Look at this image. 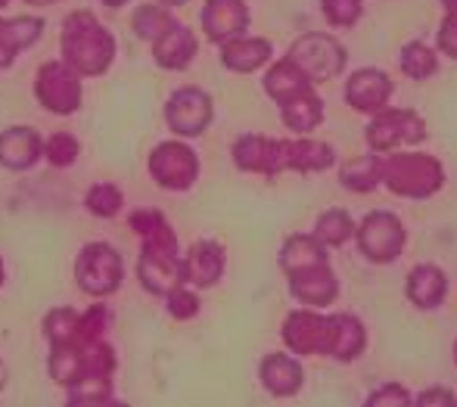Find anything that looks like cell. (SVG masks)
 Listing matches in <instances>:
<instances>
[{
    "label": "cell",
    "instance_id": "1",
    "mask_svg": "<svg viewBox=\"0 0 457 407\" xmlns=\"http://www.w3.org/2000/svg\"><path fill=\"white\" fill-rule=\"evenodd\" d=\"M115 56V41L91 10L69 12L62 25V62L79 75H103Z\"/></svg>",
    "mask_w": 457,
    "mask_h": 407
},
{
    "label": "cell",
    "instance_id": "2",
    "mask_svg": "<svg viewBox=\"0 0 457 407\" xmlns=\"http://www.w3.org/2000/svg\"><path fill=\"white\" fill-rule=\"evenodd\" d=\"M383 184L389 193L404 199H429L445 187V168L429 153H386L383 156Z\"/></svg>",
    "mask_w": 457,
    "mask_h": 407
},
{
    "label": "cell",
    "instance_id": "3",
    "mask_svg": "<svg viewBox=\"0 0 457 407\" xmlns=\"http://www.w3.org/2000/svg\"><path fill=\"white\" fill-rule=\"evenodd\" d=\"M137 277L144 283V289H150L153 295H169L178 287H184L187 270H184V258L178 255L175 230H169L162 237H153V240H144Z\"/></svg>",
    "mask_w": 457,
    "mask_h": 407
},
{
    "label": "cell",
    "instance_id": "4",
    "mask_svg": "<svg viewBox=\"0 0 457 407\" xmlns=\"http://www.w3.org/2000/svg\"><path fill=\"white\" fill-rule=\"evenodd\" d=\"M355 243L361 255L373 264H392L404 252L408 243V230L398 221L395 212L389 209H373L361 218L355 228Z\"/></svg>",
    "mask_w": 457,
    "mask_h": 407
},
{
    "label": "cell",
    "instance_id": "5",
    "mask_svg": "<svg viewBox=\"0 0 457 407\" xmlns=\"http://www.w3.org/2000/svg\"><path fill=\"white\" fill-rule=\"evenodd\" d=\"M364 137H367L370 153L386 156V153H395V150H402V146L423 144L427 125H423V119L414 112V109L386 106V109H379V112H373L370 125L364 128Z\"/></svg>",
    "mask_w": 457,
    "mask_h": 407
},
{
    "label": "cell",
    "instance_id": "6",
    "mask_svg": "<svg viewBox=\"0 0 457 407\" xmlns=\"http://www.w3.org/2000/svg\"><path fill=\"white\" fill-rule=\"evenodd\" d=\"M287 60L295 62L312 79V84H320L333 81L345 69V50L337 37L324 35V31H305L293 41Z\"/></svg>",
    "mask_w": 457,
    "mask_h": 407
},
{
    "label": "cell",
    "instance_id": "7",
    "mask_svg": "<svg viewBox=\"0 0 457 407\" xmlns=\"http://www.w3.org/2000/svg\"><path fill=\"white\" fill-rule=\"evenodd\" d=\"M121 255L106 243H91L75 258V280L81 293L87 295H109L121 287Z\"/></svg>",
    "mask_w": 457,
    "mask_h": 407
},
{
    "label": "cell",
    "instance_id": "8",
    "mask_svg": "<svg viewBox=\"0 0 457 407\" xmlns=\"http://www.w3.org/2000/svg\"><path fill=\"white\" fill-rule=\"evenodd\" d=\"M150 174L165 190H190L199 178V159L181 140H165L150 153Z\"/></svg>",
    "mask_w": 457,
    "mask_h": 407
},
{
    "label": "cell",
    "instance_id": "9",
    "mask_svg": "<svg viewBox=\"0 0 457 407\" xmlns=\"http://www.w3.org/2000/svg\"><path fill=\"white\" fill-rule=\"evenodd\" d=\"M37 103L56 115H72L81 106V75L69 62H47L35 81Z\"/></svg>",
    "mask_w": 457,
    "mask_h": 407
},
{
    "label": "cell",
    "instance_id": "10",
    "mask_svg": "<svg viewBox=\"0 0 457 407\" xmlns=\"http://www.w3.org/2000/svg\"><path fill=\"white\" fill-rule=\"evenodd\" d=\"M165 121L178 137H199L212 121V96L199 87H178L165 103Z\"/></svg>",
    "mask_w": 457,
    "mask_h": 407
},
{
    "label": "cell",
    "instance_id": "11",
    "mask_svg": "<svg viewBox=\"0 0 457 407\" xmlns=\"http://www.w3.org/2000/svg\"><path fill=\"white\" fill-rule=\"evenodd\" d=\"M392 90H395V84H392V79L383 69H358V72H352L349 81H345V103H349L355 112L373 115L389 106Z\"/></svg>",
    "mask_w": 457,
    "mask_h": 407
},
{
    "label": "cell",
    "instance_id": "12",
    "mask_svg": "<svg viewBox=\"0 0 457 407\" xmlns=\"http://www.w3.org/2000/svg\"><path fill=\"white\" fill-rule=\"evenodd\" d=\"M199 25H203V35L212 44H224L230 37L246 35L249 6L243 0H205Z\"/></svg>",
    "mask_w": 457,
    "mask_h": 407
},
{
    "label": "cell",
    "instance_id": "13",
    "mask_svg": "<svg viewBox=\"0 0 457 407\" xmlns=\"http://www.w3.org/2000/svg\"><path fill=\"white\" fill-rule=\"evenodd\" d=\"M283 345L299 358L327 354V318L318 311H293L283 320Z\"/></svg>",
    "mask_w": 457,
    "mask_h": 407
},
{
    "label": "cell",
    "instance_id": "14",
    "mask_svg": "<svg viewBox=\"0 0 457 407\" xmlns=\"http://www.w3.org/2000/svg\"><path fill=\"white\" fill-rule=\"evenodd\" d=\"M234 162L240 171L271 178V174L283 171V140L262 137V134H243L234 144Z\"/></svg>",
    "mask_w": 457,
    "mask_h": 407
},
{
    "label": "cell",
    "instance_id": "15",
    "mask_svg": "<svg viewBox=\"0 0 457 407\" xmlns=\"http://www.w3.org/2000/svg\"><path fill=\"white\" fill-rule=\"evenodd\" d=\"M289 295L308 308H327L337 302L339 280L327 262L314 264V268H305L299 274H289Z\"/></svg>",
    "mask_w": 457,
    "mask_h": 407
},
{
    "label": "cell",
    "instance_id": "16",
    "mask_svg": "<svg viewBox=\"0 0 457 407\" xmlns=\"http://www.w3.org/2000/svg\"><path fill=\"white\" fill-rule=\"evenodd\" d=\"M367 329L355 314H333L327 318V358L352 364L364 354Z\"/></svg>",
    "mask_w": 457,
    "mask_h": 407
},
{
    "label": "cell",
    "instance_id": "17",
    "mask_svg": "<svg viewBox=\"0 0 457 407\" xmlns=\"http://www.w3.org/2000/svg\"><path fill=\"white\" fill-rule=\"evenodd\" d=\"M404 295L420 311H436L442 308L448 295V277L439 264H417L404 280Z\"/></svg>",
    "mask_w": 457,
    "mask_h": 407
},
{
    "label": "cell",
    "instance_id": "18",
    "mask_svg": "<svg viewBox=\"0 0 457 407\" xmlns=\"http://www.w3.org/2000/svg\"><path fill=\"white\" fill-rule=\"evenodd\" d=\"M271 44L265 37H230V41L221 44V66L230 69L237 75H249V72H259L262 66L271 62Z\"/></svg>",
    "mask_w": 457,
    "mask_h": 407
},
{
    "label": "cell",
    "instance_id": "19",
    "mask_svg": "<svg viewBox=\"0 0 457 407\" xmlns=\"http://www.w3.org/2000/svg\"><path fill=\"white\" fill-rule=\"evenodd\" d=\"M193 56H196V35L190 25L175 22L159 41H153V60L169 72H181L190 66Z\"/></svg>",
    "mask_w": 457,
    "mask_h": 407
},
{
    "label": "cell",
    "instance_id": "20",
    "mask_svg": "<svg viewBox=\"0 0 457 407\" xmlns=\"http://www.w3.org/2000/svg\"><path fill=\"white\" fill-rule=\"evenodd\" d=\"M224 245H218L215 240H203L196 243L184 258V270H187V283H193L196 289H209L221 280L224 274Z\"/></svg>",
    "mask_w": 457,
    "mask_h": 407
},
{
    "label": "cell",
    "instance_id": "21",
    "mask_svg": "<svg viewBox=\"0 0 457 407\" xmlns=\"http://www.w3.org/2000/svg\"><path fill=\"white\" fill-rule=\"evenodd\" d=\"M259 379L274 398H293L302 389V379L305 377H302V367L293 354L274 352L268 358H262Z\"/></svg>",
    "mask_w": 457,
    "mask_h": 407
},
{
    "label": "cell",
    "instance_id": "22",
    "mask_svg": "<svg viewBox=\"0 0 457 407\" xmlns=\"http://www.w3.org/2000/svg\"><path fill=\"white\" fill-rule=\"evenodd\" d=\"M44 144L31 128H6L0 134V165L10 171H25L41 159Z\"/></svg>",
    "mask_w": 457,
    "mask_h": 407
},
{
    "label": "cell",
    "instance_id": "23",
    "mask_svg": "<svg viewBox=\"0 0 457 407\" xmlns=\"http://www.w3.org/2000/svg\"><path fill=\"white\" fill-rule=\"evenodd\" d=\"M333 165H337V153H333L330 144H320V140H308V137L283 140V168L314 174V171H327Z\"/></svg>",
    "mask_w": 457,
    "mask_h": 407
},
{
    "label": "cell",
    "instance_id": "24",
    "mask_svg": "<svg viewBox=\"0 0 457 407\" xmlns=\"http://www.w3.org/2000/svg\"><path fill=\"white\" fill-rule=\"evenodd\" d=\"M44 22L35 16H19V19H0V72L12 66L22 50L41 37Z\"/></svg>",
    "mask_w": 457,
    "mask_h": 407
},
{
    "label": "cell",
    "instance_id": "25",
    "mask_svg": "<svg viewBox=\"0 0 457 407\" xmlns=\"http://www.w3.org/2000/svg\"><path fill=\"white\" fill-rule=\"evenodd\" d=\"M280 119L295 137H308L314 128L324 121V100L318 96V90H305V94L293 96V100L280 103Z\"/></svg>",
    "mask_w": 457,
    "mask_h": 407
},
{
    "label": "cell",
    "instance_id": "26",
    "mask_svg": "<svg viewBox=\"0 0 457 407\" xmlns=\"http://www.w3.org/2000/svg\"><path fill=\"white\" fill-rule=\"evenodd\" d=\"M314 84L312 79H308L305 72H302L295 62H289L287 56L283 60H277L271 69L265 72V90H268V96L280 106V103H287V100H293V96H299V94H305V90H312Z\"/></svg>",
    "mask_w": 457,
    "mask_h": 407
},
{
    "label": "cell",
    "instance_id": "27",
    "mask_svg": "<svg viewBox=\"0 0 457 407\" xmlns=\"http://www.w3.org/2000/svg\"><path fill=\"white\" fill-rule=\"evenodd\" d=\"M280 268L283 274H299L305 268H314V264L327 262V245H320L312 234H293L280 249Z\"/></svg>",
    "mask_w": 457,
    "mask_h": 407
},
{
    "label": "cell",
    "instance_id": "28",
    "mask_svg": "<svg viewBox=\"0 0 457 407\" xmlns=\"http://www.w3.org/2000/svg\"><path fill=\"white\" fill-rule=\"evenodd\" d=\"M339 184L349 193H373L383 184V156L379 153H367V156H355L343 165L339 171Z\"/></svg>",
    "mask_w": 457,
    "mask_h": 407
},
{
    "label": "cell",
    "instance_id": "29",
    "mask_svg": "<svg viewBox=\"0 0 457 407\" xmlns=\"http://www.w3.org/2000/svg\"><path fill=\"white\" fill-rule=\"evenodd\" d=\"M312 237L327 249H337V245H345L355 237V221L349 218V212L343 209H327L318 215V224H314Z\"/></svg>",
    "mask_w": 457,
    "mask_h": 407
},
{
    "label": "cell",
    "instance_id": "30",
    "mask_svg": "<svg viewBox=\"0 0 457 407\" xmlns=\"http://www.w3.org/2000/svg\"><path fill=\"white\" fill-rule=\"evenodd\" d=\"M398 62H402V72L408 75L411 81H427L439 72V54H436L433 47H427L423 41L404 44Z\"/></svg>",
    "mask_w": 457,
    "mask_h": 407
},
{
    "label": "cell",
    "instance_id": "31",
    "mask_svg": "<svg viewBox=\"0 0 457 407\" xmlns=\"http://www.w3.org/2000/svg\"><path fill=\"white\" fill-rule=\"evenodd\" d=\"M171 25H175V16H171L165 4H146L134 12V31L144 41H159Z\"/></svg>",
    "mask_w": 457,
    "mask_h": 407
},
{
    "label": "cell",
    "instance_id": "32",
    "mask_svg": "<svg viewBox=\"0 0 457 407\" xmlns=\"http://www.w3.org/2000/svg\"><path fill=\"white\" fill-rule=\"evenodd\" d=\"M69 389V404H106L112 402V377H79Z\"/></svg>",
    "mask_w": 457,
    "mask_h": 407
},
{
    "label": "cell",
    "instance_id": "33",
    "mask_svg": "<svg viewBox=\"0 0 457 407\" xmlns=\"http://www.w3.org/2000/svg\"><path fill=\"white\" fill-rule=\"evenodd\" d=\"M47 370L60 386H72L75 379L81 377V352H79V345H54L50 361H47Z\"/></svg>",
    "mask_w": 457,
    "mask_h": 407
},
{
    "label": "cell",
    "instance_id": "34",
    "mask_svg": "<svg viewBox=\"0 0 457 407\" xmlns=\"http://www.w3.org/2000/svg\"><path fill=\"white\" fill-rule=\"evenodd\" d=\"M75 329H79V314L72 308H54L44 318V336L50 339V345H72Z\"/></svg>",
    "mask_w": 457,
    "mask_h": 407
},
{
    "label": "cell",
    "instance_id": "35",
    "mask_svg": "<svg viewBox=\"0 0 457 407\" xmlns=\"http://www.w3.org/2000/svg\"><path fill=\"white\" fill-rule=\"evenodd\" d=\"M87 212L96 218H115L121 209V193L115 184H96L87 190Z\"/></svg>",
    "mask_w": 457,
    "mask_h": 407
},
{
    "label": "cell",
    "instance_id": "36",
    "mask_svg": "<svg viewBox=\"0 0 457 407\" xmlns=\"http://www.w3.org/2000/svg\"><path fill=\"white\" fill-rule=\"evenodd\" d=\"M320 10H324V19L337 29H352L358 25L364 12V0H320Z\"/></svg>",
    "mask_w": 457,
    "mask_h": 407
},
{
    "label": "cell",
    "instance_id": "37",
    "mask_svg": "<svg viewBox=\"0 0 457 407\" xmlns=\"http://www.w3.org/2000/svg\"><path fill=\"white\" fill-rule=\"evenodd\" d=\"M44 156H47V162L56 165V168L72 165L75 159H79V140H75L72 134H66V131L54 134V137L44 144Z\"/></svg>",
    "mask_w": 457,
    "mask_h": 407
},
{
    "label": "cell",
    "instance_id": "38",
    "mask_svg": "<svg viewBox=\"0 0 457 407\" xmlns=\"http://www.w3.org/2000/svg\"><path fill=\"white\" fill-rule=\"evenodd\" d=\"M106 308L103 305H94L87 314H81L79 318V329H75V339L72 345H87V342H96L103 336V329H106Z\"/></svg>",
    "mask_w": 457,
    "mask_h": 407
},
{
    "label": "cell",
    "instance_id": "39",
    "mask_svg": "<svg viewBox=\"0 0 457 407\" xmlns=\"http://www.w3.org/2000/svg\"><path fill=\"white\" fill-rule=\"evenodd\" d=\"M364 404L367 407H411L414 398H411V392L404 389V386L386 383V386H379V389H373Z\"/></svg>",
    "mask_w": 457,
    "mask_h": 407
},
{
    "label": "cell",
    "instance_id": "40",
    "mask_svg": "<svg viewBox=\"0 0 457 407\" xmlns=\"http://www.w3.org/2000/svg\"><path fill=\"white\" fill-rule=\"evenodd\" d=\"M165 305H169V314L175 320H190L193 314L199 311V295L190 293V289L178 287L175 293L165 295Z\"/></svg>",
    "mask_w": 457,
    "mask_h": 407
},
{
    "label": "cell",
    "instance_id": "41",
    "mask_svg": "<svg viewBox=\"0 0 457 407\" xmlns=\"http://www.w3.org/2000/svg\"><path fill=\"white\" fill-rule=\"evenodd\" d=\"M436 47H439L442 56H448V60H457V12H448L445 22L439 25Z\"/></svg>",
    "mask_w": 457,
    "mask_h": 407
},
{
    "label": "cell",
    "instance_id": "42",
    "mask_svg": "<svg viewBox=\"0 0 457 407\" xmlns=\"http://www.w3.org/2000/svg\"><path fill=\"white\" fill-rule=\"evenodd\" d=\"M417 407H457V398L452 389H442V386H433V389H423L420 395L414 398Z\"/></svg>",
    "mask_w": 457,
    "mask_h": 407
},
{
    "label": "cell",
    "instance_id": "43",
    "mask_svg": "<svg viewBox=\"0 0 457 407\" xmlns=\"http://www.w3.org/2000/svg\"><path fill=\"white\" fill-rule=\"evenodd\" d=\"M442 6H445V12H457V0H442Z\"/></svg>",
    "mask_w": 457,
    "mask_h": 407
},
{
    "label": "cell",
    "instance_id": "44",
    "mask_svg": "<svg viewBox=\"0 0 457 407\" xmlns=\"http://www.w3.org/2000/svg\"><path fill=\"white\" fill-rule=\"evenodd\" d=\"M100 4H106V6H112V10H115V6H125L128 0H100Z\"/></svg>",
    "mask_w": 457,
    "mask_h": 407
},
{
    "label": "cell",
    "instance_id": "45",
    "mask_svg": "<svg viewBox=\"0 0 457 407\" xmlns=\"http://www.w3.org/2000/svg\"><path fill=\"white\" fill-rule=\"evenodd\" d=\"M159 4H165V6H184L187 0H159Z\"/></svg>",
    "mask_w": 457,
    "mask_h": 407
},
{
    "label": "cell",
    "instance_id": "46",
    "mask_svg": "<svg viewBox=\"0 0 457 407\" xmlns=\"http://www.w3.org/2000/svg\"><path fill=\"white\" fill-rule=\"evenodd\" d=\"M4 383H6V367H4V361H0V389H4Z\"/></svg>",
    "mask_w": 457,
    "mask_h": 407
},
{
    "label": "cell",
    "instance_id": "47",
    "mask_svg": "<svg viewBox=\"0 0 457 407\" xmlns=\"http://www.w3.org/2000/svg\"><path fill=\"white\" fill-rule=\"evenodd\" d=\"M25 4H35V6H44V4H56V0H25Z\"/></svg>",
    "mask_w": 457,
    "mask_h": 407
},
{
    "label": "cell",
    "instance_id": "48",
    "mask_svg": "<svg viewBox=\"0 0 457 407\" xmlns=\"http://www.w3.org/2000/svg\"><path fill=\"white\" fill-rule=\"evenodd\" d=\"M0 283H4V262H0Z\"/></svg>",
    "mask_w": 457,
    "mask_h": 407
},
{
    "label": "cell",
    "instance_id": "49",
    "mask_svg": "<svg viewBox=\"0 0 457 407\" xmlns=\"http://www.w3.org/2000/svg\"><path fill=\"white\" fill-rule=\"evenodd\" d=\"M454 364H457V342H454Z\"/></svg>",
    "mask_w": 457,
    "mask_h": 407
},
{
    "label": "cell",
    "instance_id": "50",
    "mask_svg": "<svg viewBox=\"0 0 457 407\" xmlns=\"http://www.w3.org/2000/svg\"><path fill=\"white\" fill-rule=\"evenodd\" d=\"M0 6H6V0H0Z\"/></svg>",
    "mask_w": 457,
    "mask_h": 407
}]
</instances>
